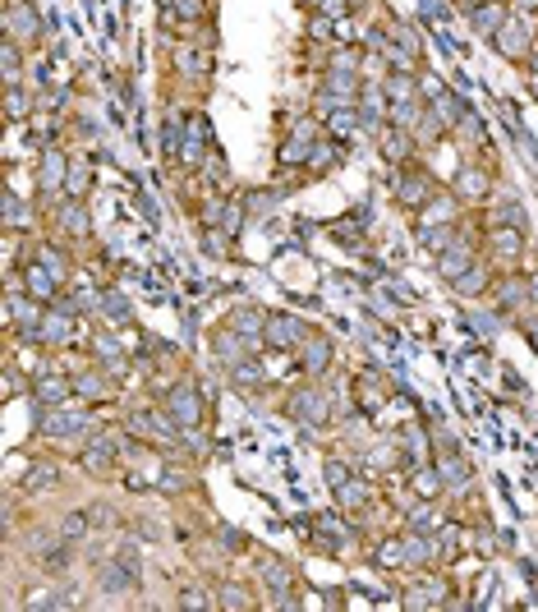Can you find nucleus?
Returning a JSON list of instances; mask_svg holds the SVG:
<instances>
[{"label":"nucleus","mask_w":538,"mask_h":612,"mask_svg":"<svg viewBox=\"0 0 538 612\" xmlns=\"http://www.w3.org/2000/svg\"><path fill=\"white\" fill-rule=\"evenodd\" d=\"M55 281H60V277H55V272L46 267V262H33V267H28V290H33L37 299H46V295H51V290H55Z\"/></svg>","instance_id":"7"},{"label":"nucleus","mask_w":538,"mask_h":612,"mask_svg":"<svg viewBox=\"0 0 538 612\" xmlns=\"http://www.w3.org/2000/svg\"><path fill=\"white\" fill-rule=\"evenodd\" d=\"M493 245H497V254H515V249H520V235H515V230H497Z\"/></svg>","instance_id":"25"},{"label":"nucleus","mask_w":538,"mask_h":612,"mask_svg":"<svg viewBox=\"0 0 538 612\" xmlns=\"http://www.w3.org/2000/svg\"><path fill=\"white\" fill-rule=\"evenodd\" d=\"M102 589H115V594H120V589H129L134 585V571L129 567H120V562H111V567H102Z\"/></svg>","instance_id":"8"},{"label":"nucleus","mask_w":538,"mask_h":612,"mask_svg":"<svg viewBox=\"0 0 538 612\" xmlns=\"http://www.w3.org/2000/svg\"><path fill=\"white\" fill-rule=\"evenodd\" d=\"M534 290H538V281H534Z\"/></svg>","instance_id":"36"},{"label":"nucleus","mask_w":538,"mask_h":612,"mask_svg":"<svg viewBox=\"0 0 538 612\" xmlns=\"http://www.w3.org/2000/svg\"><path fill=\"white\" fill-rule=\"evenodd\" d=\"M308 157H313V152H308V139H304V134H295V139L281 148V161H290V166H304Z\"/></svg>","instance_id":"13"},{"label":"nucleus","mask_w":538,"mask_h":612,"mask_svg":"<svg viewBox=\"0 0 538 612\" xmlns=\"http://www.w3.org/2000/svg\"><path fill=\"white\" fill-rule=\"evenodd\" d=\"M166 414H171L180 429H193V424L203 419V401H198V392H193L189 382L184 387H171L166 392Z\"/></svg>","instance_id":"1"},{"label":"nucleus","mask_w":538,"mask_h":612,"mask_svg":"<svg viewBox=\"0 0 538 612\" xmlns=\"http://www.w3.org/2000/svg\"><path fill=\"white\" fill-rule=\"evenodd\" d=\"M74 387H78V392H83V396H106V392H111V387H106V382H102V377H97V373H83V377H78Z\"/></svg>","instance_id":"22"},{"label":"nucleus","mask_w":538,"mask_h":612,"mask_svg":"<svg viewBox=\"0 0 538 612\" xmlns=\"http://www.w3.org/2000/svg\"><path fill=\"white\" fill-rule=\"evenodd\" d=\"M502 51L524 55V33H520V23H506V28H502Z\"/></svg>","instance_id":"16"},{"label":"nucleus","mask_w":538,"mask_h":612,"mask_svg":"<svg viewBox=\"0 0 538 612\" xmlns=\"http://www.w3.org/2000/svg\"><path fill=\"white\" fill-rule=\"evenodd\" d=\"M456 286H461L465 295H469V290H478V286H483V272H465V277L456 281Z\"/></svg>","instance_id":"27"},{"label":"nucleus","mask_w":538,"mask_h":612,"mask_svg":"<svg viewBox=\"0 0 538 612\" xmlns=\"http://www.w3.org/2000/svg\"><path fill=\"white\" fill-rule=\"evenodd\" d=\"M203 139H208V124H203V115H193L189 120V143H184V161L203 157Z\"/></svg>","instance_id":"11"},{"label":"nucleus","mask_w":538,"mask_h":612,"mask_svg":"<svg viewBox=\"0 0 538 612\" xmlns=\"http://www.w3.org/2000/svg\"><path fill=\"white\" fill-rule=\"evenodd\" d=\"M9 115H14V120L23 115V97H18V92H9Z\"/></svg>","instance_id":"33"},{"label":"nucleus","mask_w":538,"mask_h":612,"mask_svg":"<svg viewBox=\"0 0 538 612\" xmlns=\"http://www.w3.org/2000/svg\"><path fill=\"white\" fill-rule=\"evenodd\" d=\"M327 483H336V488H340V483H345V465L331 461V465H327Z\"/></svg>","instance_id":"29"},{"label":"nucleus","mask_w":538,"mask_h":612,"mask_svg":"<svg viewBox=\"0 0 538 612\" xmlns=\"http://www.w3.org/2000/svg\"><path fill=\"white\" fill-rule=\"evenodd\" d=\"M37 396H42V401H60V396H70V382H60V377H42V382H37Z\"/></svg>","instance_id":"17"},{"label":"nucleus","mask_w":538,"mask_h":612,"mask_svg":"<svg viewBox=\"0 0 538 612\" xmlns=\"http://www.w3.org/2000/svg\"><path fill=\"white\" fill-rule=\"evenodd\" d=\"M419 240H424L428 249H446V245H451V230H446V226H424V230H419Z\"/></svg>","instance_id":"19"},{"label":"nucleus","mask_w":538,"mask_h":612,"mask_svg":"<svg viewBox=\"0 0 538 612\" xmlns=\"http://www.w3.org/2000/svg\"><path fill=\"white\" fill-rule=\"evenodd\" d=\"M5 70H9V79H14V70H18V55H14V46H5Z\"/></svg>","instance_id":"32"},{"label":"nucleus","mask_w":538,"mask_h":612,"mask_svg":"<svg viewBox=\"0 0 538 612\" xmlns=\"http://www.w3.org/2000/svg\"><path fill=\"white\" fill-rule=\"evenodd\" d=\"M83 530H87V520H83V516H70V520H65V534H70V539H78Z\"/></svg>","instance_id":"28"},{"label":"nucleus","mask_w":538,"mask_h":612,"mask_svg":"<svg viewBox=\"0 0 538 612\" xmlns=\"http://www.w3.org/2000/svg\"><path fill=\"white\" fill-rule=\"evenodd\" d=\"M327 359H331V345L322 341V336H313V341L304 345V368H308V373H318V368L327 364Z\"/></svg>","instance_id":"12"},{"label":"nucleus","mask_w":538,"mask_h":612,"mask_svg":"<svg viewBox=\"0 0 538 612\" xmlns=\"http://www.w3.org/2000/svg\"><path fill=\"white\" fill-rule=\"evenodd\" d=\"M175 9H180V14H184V18H193V14H198V9H203V5H198V0H175Z\"/></svg>","instance_id":"30"},{"label":"nucleus","mask_w":538,"mask_h":612,"mask_svg":"<svg viewBox=\"0 0 538 612\" xmlns=\"http://www.w3.org/2000/svg\"><path fill=\"white\" fill-rule=\"evenodd\" d=\"M33 37L37 33V14H33V9H28V5H14V9H9V37Z\"/></svg>","instance_id":"9"},{"label":"nucleus","mask_w":538,"mask_h":612,"mask_svg":"<svg viewBox=\"0 0 538 612\" xmlns=\"http://www.w3.org/2000/svg\"><path fill=\"white\" fill-rule=\"evenodd\" d=\"M60 226H65V230H74V235H83V230H87L83 208H65V212H60Z\"/></svg>","instance_id":"21"},{"label":"nucleus","mask_w":538,"mask_h":612,"mask_svg":"<svg viewBox=\"0 0 538 612\" xmlns=\"http://www.w3.org/2000/svg\"><path fill=\"white\" fill-rule=\"evenodd\" d=\"M520 5H524V9H534V5H538V0H520Z\"/></svg>","instance_id":"35"},{"label":"nucleus","mask_w":538,"mask_h":612,"mask_svg":"<svg viewBox=\"0 0 538 612\" xmlns=\"http://www.w3.org/2000/svg\"><path fill=\"white\" fill-rule=\"evenodd\" d=\"M478 23L493 28V23H497V9H493V5H483V9H478Z\"/></svg>","instance_id":"31"},{"label":"nucleus","mask_w":538,"mask_h":612,"mask_svg":"<svg viewBox=\"0 0 538 612\" xmlns=\"http://www.w3.org/2000/svg\"><path fill=\"white\" fill-rule=\"evenodd\" d=\"M83 429H87V419H83V414H70V410H65V414H46V419H42V433H51V437L83 433Z\"/></svg>","instance_id":"6"},{"label":"nucleus","mask_w":538,"mask_h":612,"mask_svg":"<svg viewBox=\"0 0 538 612\" xmlns=\"http://www.w3.org/2000/svg\"><path fill=\"white\" fill-rule=\"evenodd\" d=\"M387 157H409V134H387Z\"/></svg>","instance_id":"24"},{"label":"nucleus","mask_w":538,"mask_h":612,"mask_svg":"<svg viewBox=\"0 0 538 612\" xmlns=\"http://www.w3.org/2000/svg\"><path fill=\"white\" fill-rule=\"evenodd\" d=\"M60 175H65V157H60V152H51V157H46V166H42V180H46V184H60Z\"/></svg>","instance_id":"23"},{"label":"nucleus","mask_w":538,"mask_h":612,"mask_svg":"<svg viewBox=\"0 0 538 612\" xmlns=\"http://www.w3.org/2000/svg\"><path fill=\"white\" fill-rule=\"evenodd\" d=\"M267 341L281 345V350H290V345L304 341V327H299L295 318H286V313H271V318H267Z\"/></svg>","instance_id":"4"},{"label":"nucleus","mask_w":538,"mask_h":612,"mask_svg":"<svg viewBox=\"0 0 538 612\" xmlns=\"http://www.w3.org/2000/svg\"><path fill=\"white\" fill-rule=\"evenodd\" d=\"M262 580H267V585H276V589H290V576H286V567H281V562H262Z\"/></svg>","instance_id":"20"},{"label":"nucleus","mask_w":538,"mask_h":612,"mask_svg":"<svg viewBox=\"0 0 538 612\" xmlns=\"http://www.w3.org/2000/svg\"><path fill=\"white\" fill-rule=\"evenodd\" d=\"M221 598H226L230 608H249V594H240V585H226V594H221Z\"/></svg>","instance_id":"26"},{"label":"nucleus","mask_w":538,"mask_h":612,"mask_svg":"<svg viewBox=\"0 0 538 612\" xmlns=\"http://www.w3.org/2000/svg\"><path fill=\"white\" fill-rule=\"evenodd\" d=\"M318 9H331V14H340V0H313Z\"/></svg>","instance_id":"34"},{"label":"nucleus","mask_w":538,"mask_h":612,"mask_svg":"<svg viewBox=\"0 0 538 612\" xmlns=\"http://www.w3.org/2000/svg\"><path fill=\"white\" fill-rule=\"evenodd\" d=\"M290 410H295L304 424H322V419H327V392H318V387H299V392L290 396Z\"/></svg>","instance_id":"2"},{"label":"nucleus","mask_w":538,"mask_h":612,"mask_svg":"<svg viewBox=\"0 0 538 612\" xmlns=\"http://www.w3.org/2000/svg\"><path fill=\"white\" fill-rule=\"evenodd\" d=\"M230 327H240L235 336H244V341H258V327H267V318H258V313H249V308H240V313L230 318Z\"/></svg>","instance_id":"10"},{"label":"nucleus","mask_w":538,"mask_h":612,"mask_svg":"<svg viewBox=\"0 0 538 612\" xmlns=\"http://www.w3.org/2000/svg\"><path fill=\"white\" fill-rule=\"evenodd\" d=\"M437 474L461 488V483H465V461H461V456H442V461H437Z\"/></svg>","instance_id":"15"},{"label":"nucleus","mask_w":538,"mask_h":612,"mask_svg":"<svg viewBox=\"0 0 538 612\" xmlns=\"http://www.w3.org/2000/svg\"><path fill=\"white\" fill-rule=\"evenodd\" d=\"M469 267H474V249H469V245H451L442 258H437V272H442V277H451V281H461Z\"/></svg>","instance_id":"5"},{"label":"nucleus","mask_w":538,"mask_h":612,"mask_svg":"<svg viewBox=\"0 0 538 612\" xmlns=\"http://www.w3.org/2000/svg\"><path fill=\"white\" fill-rule=\"evenodd\" d=\"M428 193H433V180H428L424 171H400V175H396V198H400V203L419 208Z\"/></svg>","instance_id":"3"},{"label":"nucleus","mask_w":538,"mask_h":612,"mask_svg":"<svg viewBox=\"0 0 538 612\" xmlns=\"http://www.w3.org/2000/svg\"><path fill=\"white\" fill-rule=\"evenodd\" d=\"M42 336L46 341H65V336H70V313H46L42 318Z\"/></svg>","instance_id":"14"},{"label":"nucleus","mask_w":538,"mask_h":612,"mask_svg":"<svg viewBox=\"0 0 538 612\" xmlns=\"http://www.w3.org/2000/svg\"><path fill=\"white\" fill-rule=\"evenodd\" d=\"M483 189H488V184H483V175H461V184H456V193H461V198H483Z\"/></svg>","instance_id":"18"}]
</instances>
